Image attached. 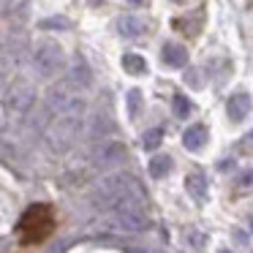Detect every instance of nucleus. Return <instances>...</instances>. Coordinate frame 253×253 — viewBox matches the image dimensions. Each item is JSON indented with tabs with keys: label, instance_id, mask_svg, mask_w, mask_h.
<instances>
[{
	"label": "nucleus",
	"instance_id": "6ab92c4d",
	"mask_svg": "<svg viewBox=\"0 0 253 253\" xmlns=\"http://www.w3.org/2000/svg\"><path fill=\"white\" fill-rule=\"evenodd\" d=\"M128 109H131V117H136V112H139V90H131V93H128Z\"/></svg>",
	"mask_w": 253,
	"mask_h": 253
},
{
	"label": "nucleus",
	"instance_id": "f8f14e48",
	"mask_svg": "<svg viewBox=\"0 0 253 253\" xmlns=\"http://www.w3.org/2000/svg\"><path fill=\"white\" fill-rule=\"evenodd\" d=\"M123 68L128 74H133V77H139V74L147 71V60L142 55H136V52H128V55H123Z\"/></svg>",
	"mask_w": 253,
	"mask_h": 253
},
{
	"label": "nucleus",
	"instance_id": "7ed1b4c3",
	"mask_svg": "<svg viewBox=\"0 0 253 253\" xmlns=\"http://www.w3.org/2000/svg\"><path fill=\"white\" fill-rule=\"evenodd\" d=\"M33 68L41 79H55L66 68V52H63V46L52 39H44L33 52Z\"/></svg>",
	"mask_w": 253,
	"mask_h": 253
},
{
	"label": "nucleus",
	"instance_id": "423d86ee",
	"mask_svg": "<svg viewBox=\"0 0 253 253\" xmlns=\"http://www.w3.org/2000/svg\"><path fill=\"white\" fill-rule=\"evenodd\" d=\"M66 82H68V87H77V90H87L93 84V74H90V66L84 63V57H74Z\"/></svg>",
	"mask_w": 253,
	"mask_h": 253
},
{
	"label": "nucleus",
	"instance_id": "5701e85b",
	"mask_svg": "<svg viewBox=\"0 0 253 253\" xmlns=\"http://www.w3.org/2000/svg\"><path fill=\"white\" fill-rule=\"evenodd\" d=\"M220 253H229V251H220Z\"/></svg>",
	"mask_w": 253,
	"mask_h": 253
},
{
	"label": "nucleus",
	"instance_id": "a211bd4d",
	"mask_svg": "<svg viewBox=\"0 0 253 253\" xmlns=\"http://www.w3.org/2000/svg\"><path fill=\"white\" fill-rule=\"evenodd\" d=\"M185 82L191 84V87H202V71H196V68H191V71L185 74Z\"/></svg>",
	"mask_w": 253,
	"mask_h": 253
},
{
	"label": "nucleus",
	"instance_id": "f03ea898",
	"mask_svg": "<svg viewBox=\"0 0 253 253\" xmlns=\"http://www.w3.org/2000/svg\"><path fill=\"white\" fill-rule=\"evenodd\" d=\"M52 229H55V212H52V207L49 204H33L19 218L17 237L22 245H36V242H44L52 234Z\"/></svg>",
	"mask_w": 253,
	"mask_h": 253
},
{
	"label": "nucleus",
	"instance_id": "412c9836",
	"mask_svg": "<svg viewBox=\"0 0 253 253\" xmlns=\"http://www.w3.org/2000/svg\"><path fill=\"white\" fill-rule=\"evenodd\" d=\"M251 231H253V215H251Z\"/></svg>",
	"mask_w": 253,
	"mask_h": 253
},
{
	"label": "nucleus",
	"instance_id": "b1692460",
	"mask_svg": "<svg viewBox=\"0 0 253 253\" xmlns=\"http://www.w3.org/2000/svg\"><path fill=\"white\" fill-rule=\"evenodd\" d=\"M93 3H98V0H93Z\"/></svg>",
	"mask_w": 253,
	"mask_h": 253
},
{
	"label": "nucleus",
	"instance_id": "f257e3e1",
	"mask_svg": "<svg viewBox=\"0 0 253 253\" xmlns=\"http://www.w3.org/2000/svg\"><path fill=\"white\" fill-rule=\"evenodd\" d=\"M82 123H84V101L74 98V104L68 106L66 112L55 115L49 120V126H46L44 136H46L49 150H55V153L71 150V144L77 142L79 131H82Z\"/></svg>",
	"mask_w": 253,
	"mask_h": 253
},
{
	"label": "nucleus",
	"instance_id": "2eb2a0df",
	"mask_svg": "<svg viewBox=\"0 0 253 253\" xmlns=\"http://www.w3.org/2000/svg\"><path fill=\"white\" fill-rule=\"evenodd\" d=\"M171 109H174V115L180 117V120H185V117L193 112V106H191V101H188L185 95H174V101H171Z\"/></svg>",
	"mask_w": 253,
	"mask_h": 253
},
{
	"label": "nucleus",
	"instance_id": "0eeeda50",
	"mask_svg": "<svg viewBox=\"0 0 253 253\" xmlns=\"http://www.w3.org/2000/svg\"><path fill=\"white\" fill-rule=\"evenodd\" d=\"M161 63L169 68H182L188 63V49L182 44H164L161 49Z\"/></svg>",
	"mask_w": 253,
	"mask_h": 253
},
{
	"label": "nucleus",
	"instance_id": "20e7f679",
	"mask_svg": "<svg viewBox=\"0 0 253 253\" xmlns=\"http://www.w3.org/2000/svg\"><path fill=\"white\" fill-rule=\"evenodd\" d=\"M3 104H6V112H14V115H25L30 106L36 104V87L30 79H14L11 84L3 93Z\"/></svg>",
	"mask_w": 253,
	"mask_h": 253
},
{
	"label": "nucleus",
	"instance_id": "f3484780",
	"mask_svg": "<svg viewBox=\"0 0 253 253\" xmlns=\"http://www.w3.org/2000/svg\"><path fill=\"white\" fill-rule=\"evenodd\" d=\"M248 191H253V166L237 177V193H248Z\"/></svg>",
	"mask_w": 253,
	"mask_h": 253
},
{
	"label": "nucleus",
	"instance_id": "1a4fd4ad",
	"mask_svg": "<svg viewBox=\"0 0 253 253\" xmlns=\"http://www.w3.org/2000/svg\"><path fill=\"white\" fill-rule=\"evenodd\" d=\"M117 30H120L123 39H139V36L147 30V25H144L142 17H133V14H126V17H120V22H117Z\"/></svg>",
	"mask_w": 253,
	"mask_h": 253
},
{
	"label": "nucleus",
	"instance_id": "9b49d317",
	"mask_svg": "<svg viewBox=\"0 0 253 253\" xmlns=\"http://www.w3.org/2000/svg\"><path fill=\"white\" fill-rule=\"evenodd\" d=\"M226 112H229V117L234 123H242L248 117V112H251V98H248L245 93H237L229 98V104H226Z\"/></svg>",
	"mask_w": 253,
	"mask_h": 253
},
{
	"label": "nucleus",
	"instance_id": "aec40b11",
	"mask_svg": "<svg viewBox=\"0 0 253 253\" xmlns=\"http://www.w3.org/2000/svg\"><path fill=\"white\" fill-rule=\"evenodd\" d=\"M128 3H131V6H144L147 0H128Z\"/></svg>",
	"mask_w": 253,
	"mask_h": 253
},
{
	"label": "nucleus",
	"instance_id": "6e6552de",
	"mask_svg": "<svg viewBox=\"0 0 253 253\" xmlns=\"http://www.w3.org/2000/svg\"><path fill=\"white\" fill-rule=\"evenodd\" d=\"M207 139H210V133H207V128H204L202 123L191 126L185 133H182V144H185V150H191V153H199V150L207 144Z\"/></svg>",
	"mask_w": 253,
	"mask_h": 253
},
{
	"label": "nucleus",
	"instance_id": "dca6fc26",
	"mask_svg": "<svg viewBox=\"0 0 253 253\" xmlns=\"http://www.w3.org/2000/svg\"><path fill=\"white\" fill-rule=\"evenodd\" d=\"M39 28L41 30H68V28H71V22H68L66 17H49V19H41Z\"/></svg>",
	"mask_w": 253,
	"mask_h": 253
},
{
	"label": "nucleus",
	"instance_id": "ddd939ff",
	"mask_svg": "<svg viewBox=\"0 0 253 253\" xmlns=\"http://www.w3.org/2000/svg\"><path fill=\"white\" fill-rule=\"evenodd\" d=\"M171 169V158L169 155H155L153 161H150V174L155 177V180H161V177H166Z\"/></svg>",
	"mask_w": 253,
	"mask_h": 253
},
{
	"label": "nucleus",
	"instance_id": "9d476101",
	"mask_svg": "<svg viewBox=\"0 0 253 253\" xmlns=\"http://www.w3.org/2000/svg\"><path fill=\"white\" fill-rule=\"evenodd\" d=\"M185 191H188V196L199 204L207 199V180H204L202 171H191V174L185 177Z\"/></svg>",
	"mask_w": 253,
	"mask_h": 253
},
{
	"label": "nucleus",
	"instance_id": "4468645a",
	"mask_svg": "<svg viewBox=\"0 0 253 253\" xmlns=\"http://www.w3.org/2000/svg\"><path fill=\"white\" fill-rule=\"evenodd\" d=\"M161 142H164V131H161V128H150V131L142 133V147L144 150H158Z\"/></svg>",
	"mask_w": 253,
	"mask_h": 253
},
{
	"label": "nucleus",
	"instance_id": "4be33fe9",
	"mask_svg": "<svg viewBox=\"0 0 253 253\" xmlns=\"http://www.w3.org/2000/svg\"><path fill=\"white\" fill-rule=\"evenodd\" d=\"M174 3H182V0H174Z\"/></svg>",
	"mask_w": 253,
	"mask_h": 253
},
{
	"label": "nucleus",
	"instance_id": "39448f33",
	"mask_svg": "<svg viewBox=\"0 0 253 253\" xmlns=\"http://www.w3.org/2000/svg\"><path fill=\"white\" fill-rule=\"evenodd\" d=\"M126 161V147L120 142H104L93 155V164L98 169H112V166H120Z\"/></svg>",
	"mask_w": 253,
	"mask_h": 253
}]
</instances>
